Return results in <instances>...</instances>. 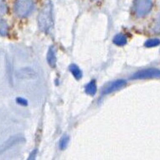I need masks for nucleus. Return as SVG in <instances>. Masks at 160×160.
I'll list each match as a JSON object with an SVG mask.
<instances>
[{
  "label": "nucleus",
  "instance_id": "1",
  "mask_svg": "<svg viewBox=\"0 0 160 160\" xmlns=\"http://www.w3.org/2000/svg\"><path fill=\"white\" fill-rule=\"evenodd\" d=\"M38 25L40 30L45 32L49 31L53 26L52 6L51 3H47L40 12L38 16Z\"/></svg>",
  "mask_w": 160,
  "mask_h": 160
},
{
  "label": "nucleus",
  "instance_id": "6",
  "mask_svg": "<svg viewBox=\"0 0 160 160\" xmlns=\"http://www.w3.org/2000/svg\"><path fill=\"white\" fill-rule=\"evenodd\" d=\"M47 60L48 62V63L51 67H55L56 62H57V58H56V52L54 47H50V49L48 50L47 56Z\"/></svg>",
  "mask_w": 160,
  "mask_h": 160
},
{
  "label": "nucleus",
  "instance_id": "9",
  "mask_svg": "<svg viewBox=\"0 0 160 160\" xmlns=\"http://www.w3.org/2000/svg\"><path fill=\"white\" fill-rule=\"evenodd\" d=\"M97 91V87L96 83H95V81L94 80H92L91 82L85 86V92L89 95H94L95 93Z\"/></svg>",
  "mask_w": 160,
  "mask_h": 160
},
{
  "label": "nucleus",
  "instance_id": "12",
  "mask_svg": "<svg viewBox=\"0 0 160 160\" xmlns=\"http://www.w3.org/2000/svg\"><path fill=\"white\" fill-rule=\"evenodd\" d=\"M145 47H155L160 45V40L158 38L149 39L145 42Z\"/></svg>",
  "mask_w": 160,
  "mask_h": 160
},
{
  "label": "nucleus",
  "instance_id": "10",
  "mask_svg": "<svg viewBox=\"0 0 160 160\" xmlns=\"http://www.w3.org/2000/svg\"><path fill=\"white\" fill-rule=\"evenodd\" d=\"M113 42L117 46H124V45L127 44V37L122 34H118L114 37Z\"/></svg>",
  "mask_w": 160,
  "mask_h": 160
},
{
  "label": "nucleus",
  "instance_id": "2",
  "mask_svg": "<svg viewBox=\"0 0 160 160\" xmlns=\"http://www.w3.org/2000/svg\"><path fill=\"white\" fill-rule=\"evenodd\" d=\"M34 4L33 0H16L14 2V13L19 17H26L33 11Z\"/></svg>",
  "mask_w": 160,
  "mask_h": 160
},
{
  "label": "nucleus",
  "instance_id": "11",
  "mask_svg": "<svg viewBox=\"0 0 160 160\" xmlns=\"http://www.w3.org/2000/svg\"><path fill=\"white\" fill-rule=\"evenodd\" d=\"M8 26L5 20L0 16V35L1 36H6L8 34Z\"/></svg>",
  "mask_w": 160,
  "mask_h": 160
},
{
  "label": "nucleus",
  "instance_id": "15",
  "mask_svg": "<svg viewBox=\"0 0 160 160\" xmlns=\"http://www.w3.org/2000/svg\"><path fill=\"white\" fill-rule=\"evenodd\" d=\"M16 101L18 104L21 105H28V101L26 99H23V98H17Z\"/></svg>",
  "mask_w": 160,
  "mask_h": 160
},
{
  "label": "nucleus",
  "instance_id": "13",
  "mask_svg": "<svg viewBox=\"0 0 160 160\" xmlns=\"http://www.w3.org/2000/svg\"><path fill=\"white\" fill-rule=\"evenodd\" d=\"M68 136H63L62 138H61V140L59 142V148L62 150H64L66 149V148L68 147Z\"/></svg>",
  "mask_w": 160,
  "mask_h": 160
},
{
  "label": "nucleus",
  "instance_id": "5",
  "mask_svg": "<svg viewBox=\"0 0 160 160\" xmlns=\"http://www.w3.org/2000/svg\"><path fill=\"white\" fill-rule=\"evenodd\" d=\"M126 85V81L123 79H119L116 80L115 82H112V83H109L108 85H106L103 89V94H111L112 92L116 91L120 88H122V87H124Z\"/></svg>",
  "mask_w": 160,
  "mask_h": 160
},
{
  "label": "nucleus",
  "instance_id": "3",
  "mask_svg": "<svg viewBox=\"0 0 160 160\" xmlns=\"http://www.w3.org/2000/svg\"><path fill=\"white\" fill-rule=\"evenodd\" d=\"M152 0H135L133 9L138 17H143L148 14L152 8Z\"/></svg>",
  "mask_w": 160,
  "mask_h": 160
},
{
  "label": "nucleus",
  "instance_id": "7",
  "mask_svg": "<svg viewBox=\"0 0 160 160\" xmlns=\"http://www.w3.org/2000/svg\"><path fill=\"white\" fill-rule=\"evenodd\" d=\"M19 73H20L19 78H34L36 77V72L33 71L32 69H22L21 71H19Z\"/></svg>",
  "mask_w": 160,
  "mask_h": 160
},
{
  "label": "nucleus",
  "instance_id": "4",
  "mask_svg": "<svg viewBox=\"0 0 160 160\" xmlns=\"http://www.w3.org/2000/svg\"><path fill=\"white\" fill-rule=\"evenodd\" d=\"M152 78H160V70L155 68L140 70L132 76V79H146Z\"/></svg>",
  "mask_w": 160,
  "mask_h": 160
},
{
  "label": "nucleus",
  "instance_id": "8",
  "mask_svg": "<svg viewBox=\"0 0 160 160\" xmlns=\"http://www.w3.org/2000/svg\"><path fill=\"white\" fill-rule=\"evenodd\" d=\"M69 71L72 72V76L76 78V79H80L82 76H83V73H82V71L80 70V68L77 65L75 64H71L69 66Z\"/></svg>",
  "mask_w": 160,
  "mask_h": 160
},
{
  "label": "nucleus",
  "instance_id": "14",
  "mask_svg": "<svg viewBox=\"0 0 160 160\" xmlns=\"http://www.w3.org/2000/svg\"><path fill=\"white\" fill-rule=\"evenodd\" d=\"M153 31H154V32H160V17L158 19L157 22L154 24Z\"/></svg>",
  "mask_w": 160,
  "mask_h": 160
}]
</instances>
